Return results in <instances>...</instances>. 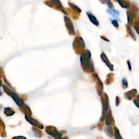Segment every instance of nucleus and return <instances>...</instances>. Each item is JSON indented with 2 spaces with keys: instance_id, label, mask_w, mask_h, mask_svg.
Wrapping results in <instances>:
<instances>
[{
  "instance_id": "5",
  "label": "nucleus",
  "mask_w": 139,
  "mask_h": 139,
  "mask_svg": "<svg viewBox=\"0 0 139 139\" xmlns=\"http://www.w3.org/2000/svg\"><path fill=\"white\" fill-rule=\"evenodd\" d=\"M26 119H27V120L29 121L31 123H32L33 125H37V126H38L39 128H42V127H43V126L41 125V123H39L38 122H37L36 120H35L34 119H33V118H31V117H29V116H26Z\"/></svg>"
},
{
  "instance_id": "1",
  "label": "nucleus",
  "mask_w": 139,
  "mask_h": 139,
  "mask_svg": "<svg viewBox=\"0 0 139 139\" xmlns=\"http://www.w3.org/2000/svg\"><path fill=\"white\" fill-rule=\"evenodd\" d=\"M80 61L85 71L91 72L93 71L92 63L90 61V52L88 50H86L84 54H82L80 58Z\"/></svg>"
},
{
  "instance_id": "2",
  "label": "nucleus",
  "mask_w": 139,
  "mask_h": 139,
  "mask_svg": "<svg viewBox=\"0 0 139 139\" xmlns=\"http://www.w3.org/2000/svg\"><path fill=\"white\" fill-rule=\"evenodd\" d=\"M8 92L7 93H8L12 97V98L14 100V101L17 103V104L19 105V106H22V104H23V102H22V100L17 96V94H16L13 92L10 91L9 89H8Z\"/></svg>"
},
{
  "instance_id": "9",
  "label": "nucleus",
  "mask_w": 139,
  "mask_h": 139,
  "mask_svg": "<svg viewBox=\"0 0 139 139\" xmlns=\"http://www.w3.org/2000/svg\"><path fill=\"white\" fill-rule=\"evenodd\" d=\"M119 3L121 4V6H122L123 8H128V2L127 1H118Z\"/></svg>"
},
{
  "instance_id": "10",
  "label": "nucleus",
  "mask_w": 139,
  "mask_h": 139,
  "mask_svg": "<svg viewBox=\"0 0 139 139\" xmlns=\"http://www.w3.org/2000/svg\"><path fill=\"white\" fill-rule=\"evenodd\" d=\"M122 83L123 87H127V86H128V83H127V81H126V79H125V78L123 79Z\"/></svg>"
},
{
  "instance_id": "4",
  "label": "nucleus",
  "mask_w": 139,
  "mask_h": 139,
  "mask_svg": "<svg viewBox=\"0 0 139 139\" xmlns=\"http://www.w3.org/2000/svg\"><path fill=\"white\" fill-rule=\"evenodd\" d=\"M87 15L88 16V18H89V19L90 20V21L92 22L94 25H96V26H98V25H99L98 20L96 18V17H94L93 14H90V12H87Z\"/></svg>"
},
{
  "instance_id": "11",
  "label": "nucleus",
  "mask_w": 139,
  "mask_h": 139,
  "mask_svg": "<svg viewBox=\"0 0 139 139\" xmlns=\"http://www.w3.org/2000/svg\"><path fill=\"white\" fill-rule=\"evenodd\" d=\"M111 22H112V24L114 25L115 27L116 28L118 27V23H117V22L116 20H111Z\"/></svg>"
},
{
  "instance_id": "3",
  "label": "nucleus",
  "mask_w": 139,
  "mask_h": 139,
  "mask_svg": "<svg viewBox=\"0 0 139 139\" xmlns=\"http://www.w3.org/2000/svg\"><path fill=\"white\" fill-rule=\"evenodd\" d=\"M65 22L66 26L67 27V29H69V33L73 34V24H72V22H71V20L69 19V18H68L67 17H65Z\"/></svg>"
},
{
  "instance_id": "6",
  "label": "nucleus",
  "mask_w": 139,
  "mask_h": 139,
  "mask_svg": "<svg viewBox=\"0 0 139 139\" xmlns=\"http://www.w3.org/2000/svg\"><path fill=\"white\" fill-rule=\"evenodd\" d=\"M101 58H102V59H103V60L104 63H106V65H107V66H109V68L111 69L112 70V69H113V66H112V65L111 64V63H109V60H108V59H107V58H106V56H105V54H104V53H103L102 54H101Z\"/></svg>"
},
{
  "instance_id": "7",
  "label": "nucleus",
  "mask_w": 139,
  "mask_h": 139,
  "mask_svg": "<svg viewBox=\"0 0 139 139\" xmlns=\"http://www.w3.org/2000/svg\"><path fill=\"white\" fill-rule=\"evenodd\" d=\"M107 12L109 13L110 14H111L112 16H113L115 17H118V16L120 15V12L115 10H113V9H111L109 8L107 10Z\"/></svg>"
},
{
  "instance_id": "8",
  "label": "nucleus",
  "mask_w": 139,
  "mask_h": 139,
  "mask_svg": "<svg viewBox=\"0 0 139 139\" xmlns=\"http://www.w3.org/2000/svg\"><path fill=\"white\" fill-rule=\"evenodd\" d=\"M4 113L6 115H12L14 113V111H12L10 108H6L4 110Z\"/></svg>"
}]
</instances>
